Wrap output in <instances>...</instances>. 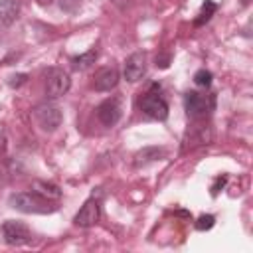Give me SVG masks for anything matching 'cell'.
I'll list each match as a JSON object with an SVG mask.
<instances>
[{
  "label": "cell",
  "instance_id": "cell-1",
  "mask_svg": "<svg viewBox=\"0 0 253 253\" xmlns=\"http://www.w3.org/2000/svg\"><path fill=\"white\" fill-rule=\"evenodd\" d=\"M10 206L18 211H24V213H51L57 210V206L51 204V200L47 198H42L40 194H36L34 190L32 192H18V194H12L8 198Z\"/></svg>",
  "mask_w": 253,
  "mask_h": 253
},
{
  "label": "cell",
  "instance_id": "cell-2",
  "mask_svg": "<svg viewBox=\"0 0 253 253\" xmlns=\"http://www.w3.org/2000/svg\"><path fill=\"white\" fill-rule=\"evenodd\" d=\"M34 117H36L38 125L42 126V130H45V132L57 130V126H59L61 121H63L61 109H59V105L53 103V101H43V103L36 105V107H34Z\"/></svg>",
  "mask_w": 253,
  "mask_h": 253
},
{
  "label": "cell",
  "instance_id": "cell-3",
  "mask_svg": "<svg viewBox=\"0 0 253 253\" xmlns=\"http://www.w3.org/2000/svg\"><path fill=\"white\" fill-rule=\"evenodd\" d=\"M160 85H152V89L140 99V111L154 119V121H166L168 119V103L160 97Z\"/></svg>",
  "mask_w": 253,
  "mask_h": 253
},
{
  "label": "cell",
  "instance_id": "cell-4",
  "mask_svg": "<svg viewBox=\"0 0 253 253\" xmlns=\"http://www.w3.org/2000/svg\"><path fill=\"white\" fill-rule=\"evenodd\" d=\"M71 87V79L69 73L59 69V67H51L45 75V95L49 99H57L61 95H65Z\"/></svg>",
  "mask_w": 253,
  "mask_h": 253
},
{
  "label": "cell",
  "instance_id": "cell-5",
  "mask_svg": "<svg viewBox=\"0 0 253 253\" xmlns=\"http://www.w3.org/2000/svg\"><path fill=\"white\" fill-rule=\"evenodd\" d=\"M2 237L8 245H26L32 241V231L26 223L22 221H16V219H6L2 223Z\"/></svg>",
  "mask_w": 253,
  "mask_h": 253
},
{
  "label": "cell",
  "instance_id": "cell-6",
  "mask_svg": "<svg viewBox=\"0 0 253 253\" xmlns=\"http://www.w3.org/2000/svg\"><path fill=\"white\" fill-rule=\"evenodd\" d=\"M213 107V101L198 91H188L184 95V109L188 113V117L192 119H200V117H206V113Z\"/></svg>",
  "mask_w": 253,
  "mask_h": 253
},
{
  "label": "cell",
  "instance_id": "cell-7",
  "mask_svg": "<svg viewBox=\"0 0 253 253\" xmlns=\"http://www.w3.org/2000/svg\"><path fill=\"white\" fill-rule=\"evenodd\" d=\"M146 73V53L144 51H134L125 59V67H123V75L126 81L136 83L144 77Z\"/></svg>",
  "mask_w": 253,
  "mask_h": 253
},
{
  "label": "cell",
  "instance_id": "cell-8",
  "mask_svg": "<svg viewBox=\"0 0 253 253\" xmlns=\"http://www.w3.org/2000/svg\"><path fill=\"white\" fill-rule=\"evenodd\" d=\"M123 115V107H121V99L119 97H111L105 99L99 107H97V119L105 125V126H115L119 123Z\"/></svg>",
  "mask_w": 253,
  "mask_h": 253
},
{
  "label": "cell",
  "instance_id": "cell-9",
  "mask_svg": "<svg viewBox=\"0 0 253 253\" xmlns=\"http://www.w3.org/2000/svg\"><path fill=\"white\" fill-rule=\"evenodd\" d=\"M99 215H101V206H99V200L97 198H89L81 210L75 213L73 217V223L77 227H93L97 221H99Z\"/></svg>",
  "mask_w": 253,
  "mask_h": 253
},
{
  "label": "cell",
  "instance_id": "cell-10",
  "mask_svg": "<svg viewBox=\"0 0 253 253\" xmlns=\"http://www.w3.org/2000/svg\"><path fill=\"white\" fill-rule=\"evenodd\" d=\"M117 83H119V71H117V67H103V69H99V71L95 73L93 87H95L97 91H103V93H105V91L115 89Z\"/></svg>",
  "mask_w": 253,
  "mask_h": 253
},
{
  "label": "cell",
  "instance_id": "cell-11",
  "mask_svg": "<svg viewBox=\"0 0 253 253\" xmlns=\"http://www.w3.org/2000/svg\"><path fill=\"white\" fill-rule=\"evenodd\" d=\"M20 14V2L18 0H2L0 2V24L10 26Z\"/></svg>",
  "mask_w": 253,
  "mask_h": 253
},
{
  "label": "cell",
  "instance_id": "cell-12",
  "mask_svg": "<svg viewBox=\"0 0 253 253\" xmlns=\"http://www.w3.org/2000/svg\"><path fill=\"white\" fill-rule=\"evenodd\" d=\"M164 148H158V146H148V148H142L140 152H136L134 156V166H146L148 162H154V160H160L164 158Z\"/></svg>",
  "mask_w": 253,
  "mask_h": 253
},
{
  "label": "cell",
  "instance_id": "cell-13",
  "mask_svg": "<svg viewBox=\"0 0 253 253\" xmlns=\"http://www.w3.org/2000/svg\"><path fill=\"white\" fill-rule=\"evenodd\" d=\"M32 190H34L36 194H40L42 198H47V200H59V198H61V190H59L55 184H51V182L36 180V182L32 184Z\"/></svg>",
  "mask_w": 253,
  "mask_h": 253
},
{
  "label": "cell",
  "instance_id": "cell-14",
  "mask_svg": "<svg viewBox=\"0 0 253 253\" xmlns=\"http://www.w3.org/2000/svg\"><path fill=\"white\" fill-rule=\"evenodd\" d=\"M95 59H97V49L93 47V49H89V51H85L81 55H73L71 57V67L75 71H85L95 63Z\"/></svg>",
  "mask_w": 253,
  "mask_h": 253
},
{
  "label": "cell",
  "instance_id": "cell-15",
  "mask_svg": "<svg viewBox=\"0 0 253 253\" xmlns=\"http://www.w3.org/2000/svg\"><path fill=\"white\" fill-rule=\"evenodd\" d=\"M215 10H217V4H215L213 0H206V2L202 4V8H200L198 16L194 18V26H196V28H200V26L208 24V22L211 20V16L215 14Z\"/></svg>",
  "mask_w": 253,
  "mask_h": 253
},
{
  "label": "cell",
  "instance_id": "cell-16",
  "mask_svg": "<svg viewBox=\"0 0 253 253\" xmlns=\"http://www.w3.org/2000/svg\"><path fill=\"white\" fill-rule=\"evenodd\" d=\"M215 225V215H211V213H204V215H200L196 221H194V227L198 229V231H208V229H211Z\"/></svg>",
  "mask_w": 253,
  "mask_h": 253
},
{
  "label": "cell",
  "instance_id": "cell-17",
  "mask_svg": "<svg viewBox=\"0 0 253 253\" xmlns=\"http://www.w3.org/2000/svg\"><path fill=\"white\" fill-rule=\"evenodd\" d=\"M211 79H213V75H211V71H208V69H198V71L194 73V83H196L198 87H210V85H211Z\"/></svg>",
  "mask_w": 253,
  "mask_h": 253
},
{
  "label": "cell",
  "instance_id": "cell-18",
  "mask_svg": "<svg viewBox=\"0 0 253 253\" xmlns=\"http://www.w3.org/2000/svg\"><path fill=\"white\" fill-rule=\"evenodd\" d=\"M225 184H227V176H217L215 182H213V186H211V196H217L219 190H221Z\"/></svg>",
  "mask_w": 253,
  "mask_h": 253
},
{
  "label": "cell",
  "instance_id": "cell-19",
  "mask_svg": "<svg viewBox=\"0 0 253 253\" xmlns=\"http://www.w3.org/2000/svg\"><path fill=\"white\" fill-rule=\"evenodd\" d=\"M26 79H28V75L26 73H16V75H12L10 77V87H20V85H24L26 83Z\"/></svg>",
  "mask_w": 253,
  "mask_h": 253
},
{
  "label": "cell",
  "instance_id": "cell-20",
  "mask_svg": "<svg viewBox=\"0 0 253 253\" xmlns=\"http://www.w3.org/2000/svg\"><path fill=\"white\" fill-rule=\"evenodd\" d=\"M168 61H170V55H156V67H168Z\"/></svg>",
  "mask_w": 253,
  "mask_h": 253
},
{
  "label": "cell",
  "instance_id": "cell-21",
  "mask_svg": "<svg viewBox=\"0 0 253 253\" xmlns=\"http://www.w3.org/2000/svg\"><path fill=\"white\" fill-rule=\"evenodd\" d=\"M38 4H42V6H47V4H51V0H36Z\"/></svg>",
  "mask_w": 253,
  "mask_h": 253
},
{
  "label": "cell",
  "instance_id": "cell-22",
  "mask_svg": "<svg viewBox=\"0 0 253 253\" xmlns=\"http://www.w3.org/2000/svg\"><path fill=\"white\" fill-rule=\"evenodd\" d=\"M2 178H4V174H2V168H0V184H2Z\"/></svg>",
  "mask_w": 253,
  "mask_h": 253
},
{
  "label": "cell",
  "instance_id": "cell-23",
  "mask_svg": "<svg viewBox=\"0 0 253 253\" xmlns=\"http://www.w3.org/2000/svg\"><path fill=\"white\" fill-rule=\"evenodd\" d=\"M249 2H251V0H243V4H245V6H247V4H249Z\"/></svg>",
  "mask_w": 253,
  "mask_h": 253
}]
</instances>
